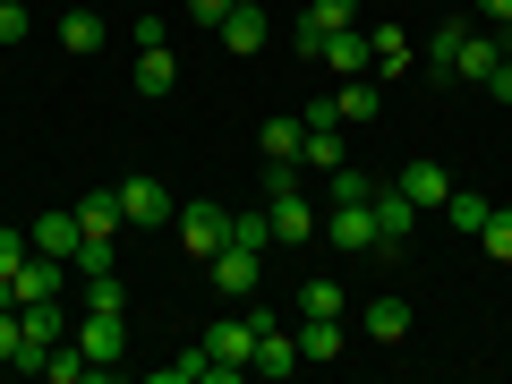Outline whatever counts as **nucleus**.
Wrapping results in <instances>:
<instances>
[{"mask_svg":"<svg viewBox=\"0 0 512 384\" xmlns=\"http://www.w3.org/2000/svg\"><path fill=\"white\" fill-rule=\"evenodd\" d=\"M171 222H180V239H188V256H197V265H205V256L222 248V239H231V214H222L214 197H188V205H180Z\"/></svg>","mask_w":512,"mask_h":384,"instance_id":"7ed1b4c3","label":"nucleus"},{"mask_svg":"<svg viewBox=\"0 0 512 384\" xmlns=\"http://www.w3.org/2000/svg\"><path fill=\"white\" fill-rule=\"evenodd\" d=\"M461 35H470V26H461V18H453V26H436V35H427V60H436L444 77H453V52H461Z\"/></svg>","mask_w":512,"mask_h":384,"instance_id":"c756f323","label":"nucleus"},{"mask_svg":"<svg viewBox=\"0 0 512 384\" xmlns=\"http://www.w3.org/2000/svg\"><path fill=\"white\" fill-rule=\"evenodd\" d=\"M214 35H222V52H239V60H256V52H265V35H274V26H265V0H239L231 18L214 26Z\"/></svg>","mask_w":512,"mask_h":384,"instance_id":"6e6552de","label":"nucleus"},{"mask_svg":"<svg viewBox=\"0 0 512 384\" xmlns=\"http://www.w3.org/2000/svg\"><path fill=\"white\" fill-rule=\"evenodd\" d=\"M487 214H495V205L478 197V188H453V197H444V222H453V231H470V239H478V222H487Z\"/></svg>","mask_w":512,"mask_h":384,"instance_id":"5701e85b","label":"nucleus"},{"mask_svg":"<svg viewBox=\"0 0 512 384\" xmlns=\"http://www.w3.org/2000/svg\"><path fill=\"white\" fill-rule=\"evenodd\" d=\"M26 239H35V256H60V265H69V256H77V239H86V222H77V214H43Z\"/></svg>","mask_w":512,"mask_h":384,"instance_id":"dca6fc26","label":"nucleus"},{"mask_svg":"<svg viewBox=\"0 0 512 384\" xmlns=\"http://www.w3.org/2000/svg\"><path fill=\"white\" fill-rule=\"evenodd\" d=\"M495 60H504V43H495V35H461L453 77H461V86H487V77H495Z\"/></svg>","mask_w":512,"mask_h":384,"instance_id":"2eb2a0df","label":"nucleus"},{"mask_svg":"<svg viewBox=\"0 0 512 384\" xmlns=\"http://www.w3.org/2000/svg\"><path fill=\"white\" fill-rule=\"evenodd\" d=\"M316 26H359V0H308Z\"/></svg>","mask_w":512,"mask_h":384,"instance_id":"2f4dec72","label":"nucleus"},{"mask_svg":"<svg viewBox=\"0 0 512 384\" xmlns=\"http://www.w3.org/2000/svg\"><path fill=\"white\" fill-rule=\"evenodd\" d=\"M60 274H69L60 256H26L18 274H9V291H18V308H43V299H60Z\"/></svg>","mask_w":512,"mask_h":384,"instance_id":"9d476101","label":"nucleus"},{"mask_svg":"<svg viewBox=\"0 0 512 384\" xmlns=\"http://www.w3.org/2000/svg\"><path fill=\"white\" fill-rule=\"evenodd\" d=\"M299 359H342V316H299Z\"/></svg>","mask_w":512,"mask_h":384,"instance_id":"6ab92c4d","label":"nucleus"},{"mask_svg":"<svg viewBox=\"0 0 512 384\" xmlns=\"http://www.w3.org/2000/svg\"><path fill=\"white\" fill-rule=\"evenodd\" d=\"M205 265H214V291H222V299L256 291V256H248V248H231V239H222V248L205 256Z\"/></svg>","mask_w":512,"mask_h":384,"instance_id":"4468645a","label":"nucleus"},{"mask_svg":"<svg viewBox=\"0 0 512 384\" xmlns=\"http://www.w3.org/2000/svg\"><path fill=\"white\" fill-rule=\"evenodd\" d=\"M478 248H487L495 265H512V205H495V214L478 222Z\"/></svg>","mask_w":512,"mask_h":384,"instance_id":"b1692460","label":"nucleus"},{"mask_svg":"<svg viewBox=\"0 0 512 384\" xmlns=\"http://www.w3.org/2000/svg\"><path fill=\"white\" fill-rule=\"evenodd\" d=\"M77 350L94 359V376H111V367H120V350H128V325H120V316H103V308H86V325H77Z\"/></svg>","mask_w":512,"mask_h":384,"instance_id":"39448f33","label":"nucleus"},{"mask_svg":"<svg viewBox=\"0 0 512 384\" xmlns=\"http://www.w3.org/2000/svg\"><path fill=\"white\" fill-rule=\"evenodd\" d=\"M256 146H265V163H299V146H308L299 111H291V120H265V128H256ZM299 171H308V163H299Z\"/></svg>","mask_w":512,"mask_h":384,"instance_id":"a211bd4d","label":"nucleus"},{"mask_svg":"<svg viewBox=\"0 0 512 384\" xmlns=\"http://www.w3.org/2000/svg\"><path fill=\"white\" fill-rule=\"evenodd\" d=\"M342 282H299V316H342Z\"/></svg>","mask_w":512,"mask_h":384,"instance_id":"a878e982","label":"nucleus"},{"mask_svg":"<svg viewBox=\"0 0 512 384\" xmlns=\"http://www.w3.org/2000/svg\"><path fill=\"white\" fill-rule=\"evenodd\" d=\"M120 214L128 222H171L180 205H171V188L154 180V171H128V180H120Z\"/></svg>","mask_w":512,"mask_h":384,"instance_id":"423d86ee","label":"nucleus"},{"mask_svg":"<svg viewBox=\"0 0 512 384\" xmlns=\"http://www.w3.org/2000/svg\"><path fill=\"white\" fill-rule=\"evenodd\" d=\"M367 60H376L384 77H402V69H410V35H402L393 18H384V26H367Z\"/></svg>","mask_w":512,"mask_h":384,"instance_id":"aec40b11","label":"nucleus"},{"mask_svg":"<svg viewBox=\"0 0 512 384\" xmlns=\"http://www.w3.org/2000/svg\"><path fill=\"white\" fill-rule=\"evenodd\" d=\"M487 94H495V103H512V60H495V77H487Z\"/></svg>","mask_w":512,"mask_h":384,"instance_id":"c9c22d12","label":"nucleus"},{"mask_svg":"<svg viewBox=\"0 0 512 384\" xmlns=\"http://www.w3.org/2000/svg\"><path fill=\"white\" fill-rule=\"evenodd\" d=\"M291 367H308V359H299V333H274V325H265V333H256L248 376H291Z\"/></svg>","mask_w":512,"mask_h":384,"instance_id":"ddd939ff","label":"nucleus"},{"mask_svg":"<svg viewBox=\"0 0 512 384\" xmlns=\"http://www.w3.org/2000/svg\"><path fill=\"white\" fill-rule=\"evenodd\" d=\"M359 333H367V342H384V350L410 342V299H402V291H376V299L359 308Z\"/></svg>","mask_w":512,"mask_h":384,"instance_id":"0eeeda50","label":"nucleus"},{"mask_svg":"<svg viewBox=\"0 0 512 384\" xmlns=\"http://www.w3.org/2000/svg\"><path fill=\"white\" fill-rule=\"evenodd\" d=\"M316 60H325L333 77H367V69H376V60H367V26H333Z\"/></svg>","mask_w":512,"mask_h":384,"instance_id":"9b49d317","label":"nucleus"},{"mask_svg":"<svg viewBox=\"0 0 512 384\" xmlns=\"http://www.w3.org/2000/svg\"><path fill=\"white\" fill-rule=\"evenodd\" d=\"M231 248L265 256V248H274V222H265V214H231Z\"/></svg>","mask_w":512,"mask_h":384,"instance_id":"393cba45","label":"nucleus"},{"mask_svg":"<svg viewBox=\"0 0 512 384\" xmlns=\"http://www.w3.org/2000/svg\"><path fill=\"white\" fill-rule=\"evenodd\" d=\"M77 222H86L94 239H120V222H128V214H120V188H94V197L77 205Z\"/></svg>","mask_w":512,"mask_h":384,"instance_id":"4be33fe9","label":"nucleus"},{"mask_svg":"<svg viewBox=\"0 0 512 384\" xmlns=\"http://www.w3.org/2000/svg\"><path fill=\"white\" fill-rule=\"evenodd\" d=\"M367 197H376V180H367L359 163H342V171H333V205H367Z\"/></svg>","mask_w":512,"mask_h":384,"instance_id":"cd10ccee","label":"nucleus"},{"mask_svg":"<svg viewBox=\"0 0 512 384\" xmlns=\"http://www.w3.org/2000/svg\"><path fill=\"white\" fill-rule=\"evenodd\" d=\"M43 376H52V384H86V376H94V359H86V350H60V342H52Z\"/></svg>","mask_w":512,"mask_h":384,"instance_id":"bb28decb","label":"nucleus"},{"mask_svg":"<svg viewBox=\"0 0 512 384\" xmlns=\"http://www.w3.org/2000/svg\"><path fill=\"white\" fill-rule=\"evenodd\" d=\"M163 384H214V359H205V342L188 350V359H171V367H163Z\"/></svg>","mask_w":512,"mask_h":384,"instance_id":"c85d7f7f","label":"nucleus"},{"mask_svg":"<svg viewBox=\"0 0 512 384\" xmlns=\"http://www.w3.org/2000/svg\"><path fill=\"white\" fill-rule=\"evenodd\" d=\"M18 342H26V325H18V308H0V367L18 359Z\"/></svg>","mask_w":512,"mask_h":384,"instance_id":"72a5a7b5","label":"nucleus"},{"mask_svg":"<svg viewBox=\"0 0 512 384\" xmlns=\"http://www.w3.org/2000/svg\"><path fill=\"white\" fill-rule=\"evenodd\" d=\"M52 35H60V52H69V60H94V52H103V35H111V26H103V9H69V18H60Z\"/></svg>","mask_w":512,"mask_h":384,"instance_id":"f8f14e48","label":"nucleus"},{"mask_svg":"<svg viewBox=\"0 0 512 384\" xmlns=\"http://www.w3.org/2000/svg\"><path fill=\"white\" fill-rule=\"evenodd\" d=\"M274 325V316L256 308V316H214L205 325V359H214V384H231V376H248V359H256V333Z\"/></svg>","mask_w":512,"mask_h":384,"instance_id":"f257e3e1","label":"nucleus"},{"mask_svg":"<svg viewBox=\"0 0 512 384\" xmlns=\"http://www.w3.org/2000/svg\"><path fill=\"white\" fill-rule=\"evenodd\" d=\"M180 86V60H171V43H137V94H171Z\"/></svg>","mask_w":512,"mask_h":384,"instance_id":"f3484780","label":"nucleus"},{"mask_svg":"<svg viewBox=\"0 0 512 384\" xmlns=\"http://www.w3.org/2000/svg\"><path fill=\"white\" fill-rule=\"evenodd\" d=\"M376 77H342V86H333V111H342V128H359V120H376Z\"/></svg>","mask_w":512,"mask_h":384,"instance_id":"412c9836","label":"nucleus"},{"mask_svg":"<svg viewBox=\"0 0 512 384\" xmlns=\"http://www.w3.org/2000/svg\"><path fill=\"white\" fill-rule=\"evenodd\" d=\"M325 248L376 256V205H325Z\"/></svg>","mask_w":512,"mask_h":384,"instance_id":"20e7f679","label":"nucleus"},{"mask_svg":"<svg viewBox=\"0 0 512 384\" xmlns=\"http://www.w3.org/2000/svg\"><path fill=\"white\" fill-rule=\"evenodd\" d=\"M35 35V9H26V0H0V43H26Z\"/></svg>","mask_w":512,"mask_h":384,"instance_id":"7c9ffc66","label":"nucleus"},{"mask_svg":"<svg viewBox=\"0 0 512 384\" xmlns=\"http://www.w3.org/2000/svg\"><path fill=\"white\" fill-rule=\"evenodd\" d=\"M367 205H376V256H402L410 231H419V205H410L393 180H376V197H367Z\"/></svg>","mask_w":512,"mask_h":384,"instance_id":"f03ea898","label":"nucleus"},{"mask_svg":"<svg viewBox=\"0 0 512 384\" xmlns=\"http://www.w3.org/2000/svg\"><path fill=\"white\" fill-rule=\"evenodd\" d=\"M393 188H402V197L419 205V214H444V197H453L444 163H427V154H419V163H402V180H393Z\"/></svg>","mask_w":512,"mask_h":384,"instance_id":"1a4fd4ad","label":"nucleus"},{"mask_svg":"<svg viewBox=\"0 0 512 384\" xmlns=\"http://www.w3.org/2000/svg\"><path fill=\"white\" fill-rule=\"evenodd\" d=\"M231 9H239V0H188V26H222Z\"/></svg>","mask_w":512,"mask_h":384,"instance_id":"f704fd0d","label":"nucleus"},{"mask_svg":"<svg viewBox=\"0 0 512 384\" xmlns=\"http://www.w3.org/2000/svg\"><path fill=\"white\" fill-rule=\"evenodd\" d=\"M478 18H495V26H504V18H512V0H478Z\"/></svg>","mask_w":512,"mask_h":384,"instance_id":"e433bc0d","label":"nucleus"},{"mask_svg":"<svg viewBox=\"0 0 512 384\" xmlns=\"http://www.w3.org/2000/svg\"><path fill=\"white\" fill-rule=\"evenodd\" d=\"M26 256H35V239H26V231H0V274H18Z\"/></svg>","mask_w":512,"mask_h":384,"instance_id":"473e14b6","label":"nucleus"}]
</instances>
